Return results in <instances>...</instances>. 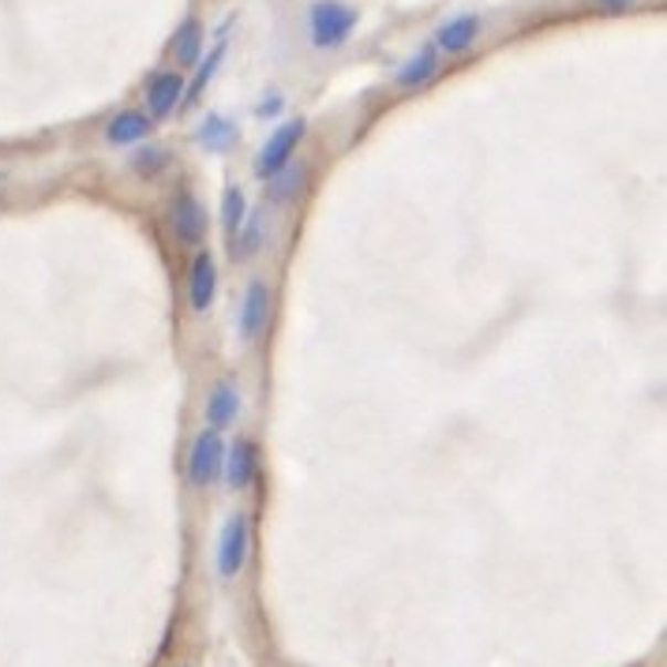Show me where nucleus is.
<instances>
[{"instance_id": "nucleus-1", "label": "nucleus", "mask_w": 667, "mask_h": 667, "mask_svg": "<svg viewBox=\"0 0 667 667\" xmlns=\"http://www.w3.org/2000/svg\"><path fill=\"white\" fill-rule=\"evenodd\" d=\"M360 27V8H352L349 0H311L308 8V42L311 50L334 53L357 34Z\"/></svg>"}, {"instance_id": "nucleus-2", "label": "nucleus", "mask_w": 667, "mask_h": 667, "mask_svg": "<svg viewBox=\"0 0 667 667\" xmlns=\"http://www.w3.org/2000/svg\"><path fill=\"white\" fill-rule=\"evenodd\" d=\"M304 136H308V120H304V117L282 120L278 128L266 136L260 155H255V177H260V180H278L285 169L293 166V155L300 150Z\"/></svg>"}, {"instance_id": "nucleus-3", "label": "nucleus", "mask_w": 667, "mask_h": 667, "mask_svg": "<svg viewBox=\"0 0 667 667\" xmlns=\"http://www.w3.org/2000/svg\"><path fill=\"white\" fill-rule=\"evenodd\" d=\"M225 435L214 432V427H203L195 432L192 446H188V462H184V476L192 488H214L222 480V469H225Z\"/></svg>"}, {"instance_id": "nucleus-4", "label": "nucleus", "mask_w": 667, "mask_h": 667, "mask_svg": "<svg viewBox=\"0 0 667 667\" xmlns=\"http://www.w3.org/2000/svg\"><path fill=\"white\" fill-rule=\"evenodd\" d=\"M271 308H274V289L266 278H252L244 285L241 297V311H236V334H241L244 346L263 338L266 322H271Z\"/></svg>"}, {"instance_id": "nucleus-5", "label": "nucleus", "mask_w": 667, "mask_h": 667, "mask_svg": "<svg viewBox=\"0 0 667 667\" xmlns=\"http://www.w3.org/2000/svg\"><path fill=\"white\" fill-rule=\"evenodd\" d=\"M247 548H252V526H247V514L233 510L222 526V537H218V574L225 581H233L244 570Z\"/></svg>"}, {"instance_id": "nucleus-6", "label": "nucleus", "mask_w": 667, "mask_h": 667, "mask_svg": "<svg viewBox=\"0 0 667 667\" xmlns=\"http://www.w3.org/2000/svg\"><path fill=\"white\" fill-rule=\"evenodd\" d=\"M184 91L188 80L180 68H161L147 80V91H142V102H147V117L150 120H166L173 117L177 109H184Z\"/></svg>"}, {"instance_id": "nucleus-7", "label": "nucleus", "mask_w": 667, "mask_h": 667, "mask_svg": "<svg viewBox=\"0 0 667 667\" xmlns=\"http://www.w3.org/2000/svg\"><path fill=\"white\" fill-rule=\"evenodd\" d=\"M169 229L184 247H203L207 241V211L188 188H180L173 203H169Z\"/></svg>"}, {"instance_id": "nucleus-8", "label": "nucleus", "mask_w": 667, "mask_h": 667, "mask_svg": "<svg viewBox=\"0 0 667 667\" xmlns=\"http://www.w3.org/2000/svg\"><path fill=\"white\" fill-rule=\"evenodd\" d=\"M214 300H218V263L203 247V252H195L192 266H188V308L195 316H207L214 308Z\"/></svg>"}, {"instance_id": "nucleus-9", "label": "nucleus", "mask_w": 667, "mask_h": 667, "mask_svg": "<svg viewBox=\"0 0 667 667\" xmlns=\"http://www.w3.org/2000/svg\"><path fill=\"white\" fill-rule=\"evenodd\" d=\"M225 484L233 491H244L255 484V476H260V446L255 440H247V435H236L233 443L225 446Z\"/></svg>"}, {"instance_id": "nucleus-10", "label": "nucleus", "mask_w": 667, "mask_h": 667, "mask_svg": "<svg viewBox=\"0 0 667 667\" xmlns=\"http://www.w3.org/2000/svg\"><path fill=\"white\" fill-rule=\"evenodd\" d=\"M480 34H484V19L473 15V12H465V15L446 19L440 31H435V42L432 45L440 50V56H465L476 42H480Z\"/></svg>"}, {"instance_id": "nucleus-11", "label": "nucleus", "mask_w": 667, "mask_h": 667, "mask_svg": "<svg viewBox=\"0 0 667 667\" xmlns=\"http://www.w3.org/2000/svg\"><path fill=\"white\" fill-rule=\"evenodd\" d=\"M440 68H443V56H440V50H435L432 42L427 45H421L409 61L398 68V75H394V87L398 91H421V87H427V83L440 75Z\"/></svg>"}, {"instance_id": "nucleus-12", "label": "nucleus", "mask_w": 667, "mask_h": 667, "mask_svg": "<svg viewBox=\"0 0 667 667\" xmlns=\"http://www.w3.org/2000/svg\"><path fill=\"white\" fill-rule=\"evenodd\" d=\"M236 421H241V387L229 383V379H218L211 394H207V427L225 432Z\"/></svg>"}, {"instance_id": "nucleus-13", "label": "nucleus", "mask_w": 667, "mask_h": 667, "mask_svg": "<svg viewBox=\"0 0 667 667\" xmlns=\"http://www.w3.org/2000/svg\"><path fill=\"white\" fill-rule=\"evenodd\" d=\"M203 50H207V27L203 19L188 15L184 23L177 27L173 42H169V53H173V61L180 68H195L199 61H203Z\"/></svg>"}, {"instance_id": "nucleus-14", "label": "nucleus", "mask_w": 667, "mask_h": 667, "mask_svg": "<svg viewBox=\"0 0 667 667\" xmlns=\"http://www.w3.org/2000/svg\"><path fill=\"white\" fill-rule=\"evenodd\" d=\"M150 131H155V120L147 117V109H120L117 117L106 124V139L113 147H136V142H147Z\"/></svg>"}, {"instance_id": "nucleus-15", "label": "nucleus", "mask_w": 667, "mask_h": 667, "mask_svg": "<svg viewBox=\"0 0 667 667\" xmlns=\"http://www.w3.org/2000/svg\"><path fill=\"white\" fill-rule=\"evenodd\" d=\"M222 61H225V31H222V38H218V45L211 53L199 61V68H195V80L188 83V91H184V106H195V98L203 94L207 87H211V80L218 75V68H222Z\"/></svg>"}, {"instance_id": "nucleus-16", "label": "nucleus", "mask_w": 667, "mask_h": 667, "mask_svg": "<svg viewBox=\"0 0 667 667\" xmlns=\"http://www.w3.org/2000/svg\"><path fill=\"white\" fill-rule=\"evenodd\" d=\"M199 142H203L207 150H225L229 142H236V124L225 120L222 113H211V117L203 120V128H199Z\"/></svg>"}, {"instance_id": "nucleus-17", "label": "nucleus", "mask_w": 667, "mask_h": 667, "mask_svg": "<svg viewBox=\"0 0 667 667\" xmlns=\"http://www.w3.org/2000/svg\"><path fill=\"white\" fill-rule=\"evenodd\" d=\"M244 218H247V195L236 184H229L225 195H222V225H225V233L229 236L241 233Z\"/></svg>"}, {"instance_id": "nucleus-18", "label": "nucleus", "mask_w": 667, "mask_h": 667, "mask_svg": "<svg viewBox=\"0 0 667 667\" xmlns=\"http://www.w3.org/2000/svg\"><path fill=\"white\" fill-rule=\"evenodd\" d=\"M236 241V260H252L255 252H260V241H263V222H260V214L255 211H247V218H244V225H241V233L233 236Z\"/></svg>"}, {"instance_id": "nucleus-19", "label": "nucleus", "mask_w": 667, "mask_h": 667, "mask_svg": "<svg viewBox=\"0 0 667 667\" xmlns=\"http://www.w3.org/2000/svg\"><path fill=\"white\" fill-rule=\"evenodd\" d=\"M161 161H166V158H161V150L150 147V150H142V155L136 158V169H139V173H155V166H161Z\"/></svg>"}, {"instance_id": "nucleus-20", "label": "nucleus", "mask_w": 667, "mask_h": 667, "mask_svg": "<svg viewBox=\"0 0 667 667\" xmlns=\"http://www.w3.org/2000/svg\"><path fill=\"white\" fill-rule=\"evenodd\" d=\"M589 4L600 8V12H607V15H615V12H631L637 0H589Z\"/></svg>"}, {"instance_id": "nucleus-21", "label": "nucleus", "mask_w": 667, "mask_h": 667, "mask_svg": "<svg viewBox=\"0 0 667 667\" xmlns=\"http://www.w3.org/2000/svg\"><path fill=\"white\" fill-rule=\"evenodd\" d=\"M282 109V94H271L266 102H260V117H274Z\"/></svg>"}, {"instance_id": "nucleus-22", "label": "nucleus", "mask_w": 667, "mask_h": 667, "mask_svg": "<svg viewBox=\"0 0 667 667\" xmlns=\"http://www.w3.org/2000/svg\"><path fill=\"white\" fill-rule=\"evenodd\" d=\"M184 667H188V664H184Z\"/></svg>"}]
</instances>
